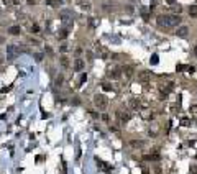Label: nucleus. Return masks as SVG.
<instances>
[{
	"instance_id": "1",
	"label": "nucleus",
	"mask_w": 197,
	"mask_h": 174,
	"mask_svg": "<svg viewBox=\"0 0 197 174\" xmlns=\"http://www.w3.org/2000/svg\"><path fill=\"white\" fill-rule=\"evenodd\" d=\"M158 25L163 28H177L181 25V16L179 15H159L158 16Z\"/></svg>"
},
{
	"instance_id": "2",
	"label": "nucleus",
	"mask_w": 197,
	"mask_h": 174,
	"mask_svg": "<svg viewBox=\"0 0 197 174\" xmlns=\"http://www.w3.org/2000/svg\"><path fill=\"white\" fill-rule=\"evenodd\" d=\"M94 105H95L99 110H105L108 107V100L104 94H97L95 97H94Z\"/></svg>"
},
{
	"instance_id": "3",
	"label": "nucleus",
	"mask_w": 197,
	"mask_h": 174,
	"mask_svg": "<svg viewBox=\"0 0 197 174\" xmlns=\"http://www.w3.org/2000/svg\"><path fill=\"white\" fill-rule=\"evenodd\" d=\"M16 53H18V48L15 45H7V58L8 59H15Z\"/></svg>"
},
{
	"instance_id": "4",
	"label": "nucleus",
	"mask_w": 197,
	"mask_h": 174,
	"mask_svg": "<svg viewBox=\"0 0 197 174\" xmlns=\"http://www.w3.org/2000/svg\"><path fill=\"white\" fill-rule=\"evenodd\" d=\"M187 33H189V28H187V26H184V25L177 26V30H176V35H177V36H181V38H186Z\"/></svg>"
},
{
	"instance_id": "5",
	"label": "nucleus",
	"mask_w": 197,
	"mask_h": 174,
	"mask_svg": "<svg viewBox=\"0 0 197 174\" xmlns=\"http://www.w3.org/2000/svg\"><path fill=\"white\" fill-rule=\"evenodd\" d=\"M128 105H130V108L131 110H138V108L141 107V103H140V100H138V99H130V100H128Z\"/></svg>"
},
{
	"instance_id": "6",
	"label": "nucleus",
	"mask_w": 197,
	"mask_h": 174,
	"mask_svg": "<svg viewBox=\"0 0 197 174\" xmlns=\"http://www.w3.org/2000/svg\"><path fill=\"white\" fill-rule=\"evenodd\" d=\"M138 79L143 81V82H148L150 79H151V72L150 71H141L140 74H138Z\"/></svg>"
},
{
	"instance_id": "7",
	"label": "nucleus",
	"mask_w": 197,
	"mask_h": 174,
	"mask_svg": "<svg viewBox=\"0 0 197 174\" xmlns=\"http://www.w3.org/2000/svg\"><path fill=\"white\" fill-rule=\"evenodd\" d=\"M84 69V61H82L81 58H77L76 61H74V71H82Z\"/></svg>"
},
{
	"instance_id": "8",
	"label": "nucleus",
	"mask_w": 197,
	"mask_h": 174,
	"mask_svg": "<svg viewBox=\"0 0 197 174\" xmlns=\"http://www.w3.org/2000/svg\"><path fill=\"white\" fill-rule=\"evenodd\" d=\"M117 115H118V120H120V123H125V122H128V120H130V113L118 112Z\"/></svg>"
},
{
	"instance_id": "9",
	"label": "nucleus",
	"mask_w": 197,
	"mask_h": 174,
	"mask_svg": "<svg viewBox=\"0 0 197 174\" xmlns=\"http://www.w3.org/2000/svg\"><path fill=\"white\" fill-rule=\"evenodd\" d=\"M121 74H123L125 77H131V76H133V69H131L130 66H126V67L121 69Z\"/></svg>"
},
{
	"instance_id": "10",
	"label": "nucleus",
	"mask_w": 197,
	"mask_h": 174,
	"mask_svg": "<svg viewBox=\"0 0 197 174\" xmlns=\"http://www.w3.org/2000/svg\"><path fill=\"white\" fill-rule=\"evenodd\" d=\"M20 31H21L20 26H10V28H8V33H10V35H20Z\"/></svg>"
},
{
	"instance_id": "11",
	"label": "nucleus",
	"mask_w": 197,
	"mask_h": 174,
	"mask_svg": "<svg viewBox=\"0 0 197 174\" xmlns=\"http://www.w3.org/2000/svg\"><path fill=\"white\" fill-rule=\"evenodd\" d=\"M120 74H121V72H120V71H117V69H115V71L108 72V77H112V79H118V77H120Z\"/></svg>"
},
{
	"instance_id": "12",
	"label": "nucleus",
	"mask_w": 197,
	"mask_h": 174,
	"mask_svg": "<svg viewBox=\"0 0 197 174\" xmlns=\"http://www.w3.org/2000/svg\"><path fill=\"white\" fill-rule=\"evenodd\" d=\"M46 3H48V5H51V7H59V0H46Z\"/></svg>"
},
{
	"instance_id": "13",
	"label": "nucleus",
	"mask_w": 197,
	"mask_h": 174,
	"mask_svg": "<svg viewBox=\"0 0 197 174\" xmlns=\"http://www.w3.org/2000/svg\"><path fill=\"white\" fill-rule=\"evenodd\" d=\"M31 33H40V25H38V23H33V25H31Z\"/></svg>"
},
{
	"instance_id": "14",
	"label": "nucleus",
	"mask_w": 197,
	"mask_h": 174,
	"mask_svg": "<svg viewBox=\"0 0 197 174\" xmlns=\"http://www.w3.org/2000/svg\"><path fill=\"white\" fill-rule=\"evenodd\" d=\"M3 2V5H7V7H13L15 5V0H2Z\"/></svg>"
},
{
	"instance_id": "15",
	"label": "nucleus",
	"mask_w": 197,
	"mask_h": 174,
	"mask_svg": "<svg viewBox=\"0 0 197 174\" xmlns=\"http://www.w3.org/2000/svg\"><path fill=\"white\" fill-rule=\"evenodd\" d=\"M66 36H67V28H64V30H61V33H59V38H61V40H64Z\"/></svg>"
},
{
	"instance_id": "16",
	"label": "nucleus",
	"mask_w": 197,
	"mask_h": 174,
	"mask_svg": "<svg viewBox=\"0 0 197 174\" xmlns=\"http://www.w3.org/2000/svg\"><path fill=\"white\" fill-rule=\"evenodd\" d=\"M81 7L84 10H91V3H87V2H81Z\"/></svg>"
},
{
	"instance_id": "17",
	"label": "nucleus",
	"mask_w": 197,
	"mask_h": 174,
	"mask_svg": "<svg viewBox=\"0 0 197 174\" xmlns=\"http://www.w3.org/2000/svg\"><path fill=\"white\" fill-rule=\"evenodd\" d=\"M61 64H62L64 67H67V66H69V61H67V58H64V56L61 58Z\"/></svg>"
},
{
	"instance_id": "18",
	"label": "nucleus",
	"mask_w": 197,
	"mask_h": 174,
	"mask_svg": "<svg viewBox=\"0 0 197 174\" xmlns=\"http://www.w3.org/2000/svg\"><path fill=\"white\" fill-rule=\"evenodd\" d=\"M189 13H191V16H196V15H197V7H191Z\"/></svg>"
},
{
	"instance_id": "19",
	"label": "nucleus",
	"mask_w": 197,
	"mask_h": 174,
	"mask_svg": "<svg viewBox=\"0 0 197 174\" xmlns=\"http://www.w3.org/2000/svg\"><path fill=\"white\" fill-rule=\"evenodd\" d=\"M102 89H104V90H112V86H108L107 82H104V84H102Z\"/></svg>"
},
{
	"instance_id": "20",
	"label": "nucleus",
	"mask_w": 197,
	"mask_h": 174,
	"mask_svg": "<svg viewBox=\"0 0 197 174\" xmlns=\"http://www.w3.org/2000/svg\"><path fill=\"white\" fill-rule=\"evenodd\" d=\"M158 61H159L158 56H156V54H153V56H151V64H158Z\"/></svg>"
},
{
	"instance_id": "21",
	"label": "nucleus",
	"mask_w": 197,
	"mask_h": 174,
	"mask_svg": "<svg viewBox=\"0 0 197 174\" xmlns=\"http://www.w3.org/2000/svg\"><path fill=\"white\" fill-rule=\"evenodd\" d=\"M131 146H143V141H131Z\"/></svg>"
},
{
	"instance_id": "22",
	"label": "nucleus",
	"mask_w": 197,
	"mask_h": 174,
	"mask_svg": "<svg viewBox=\"0 0 197 174\" xmlns=\"http://www.w3.org/2000/svg\"><path fill=\"white\" fill-rule=\"evenodd\" d=\"M61 82H62V76H58L56 77V86H61Z\"/></svg>"
},
{
	"instance_id": "23",
	"label": "nucleus",
	"mask_w": 197,
	"mask_h": 174,
	"mask_svg": "<svg viewBox=\"0 0 197 174\" xmlns=\"http://www.w3.org/2000/svg\"><path fill=\"white\" fill-rule=\"evenodd\" d=\"M97 164H99V166H100L102 169H105V171H107V169H108V166H105V164L102 163V161H97Z\"/></svg>"
},
{
	"instance_id": "24",
	"label": "nucleus",
	"mask_w": 197,
	"mask_h": 174,
	"mask_svg": "<svg viewBox=\"0 0 197 174\" xmlns=\"http://www.w3.org/2000/svg\"><path fill=\"white\" fill-rule=\"evenodd\" d=\"M86 81H87V74H82V76H81V79H79V82L82 84V82H86Z\"/></svg>"
},
{
	"instance_id": "25",
	"label": "nucleus",
	"mask_w": 197,
	"mask_h": 174,
	"mask_svg": "<svg viewBox=\"0 0 197 174\" xmlns=\"http://www.w3.org/2000/svg\"><path fill=\"white\" fill-rule=\"evenodd\" d=\"M35 58H36V61H41V59H43V54L38 53V54H35Z\"/></svg>"
},
{
	"instance_id": "26",
	"label": "nucleus",
	"mask_w": 197,
	"mask_h": 174,
	"mask_svg": "<svg viewBox=\"0 0 197 174\" xmlns=\"http://www.w3.org/2000/svg\"><path fill=\"white\" fill-rule=\"evenodd\" d=\"M191 113H197V105H192L191 107Z\"/></svg>"
},
{
	"instance_id": "27",
	"label": "nucleus",
	"mask_w": 197,
	"mask_h": 174,
	"mask_svg": "<svg viewBox=\"0 0 197 174\" xmlns=\"http://www.w3.org/2000/svg\"><path fill=\"white\" fill-rule=\"evenodd\" d=\"M67 49H69V48L66 46V45H62V46H61V51H62V53H66V51H67Z\"/></svg>"
},
{
	"instance_id": "28",
	"label": "nucleus",
	"mask_w": 197,
	"mask_h": 174,
	"mask_svg": "<svg viewBox=\"0 0 197 174\" xmlns=\"http://www.w3.org/2000/svg\"><path fill=\"white\" fill-rule=\"evenodd\" d=\"M28 3H30V5H33V3H35V0H28Z\"/></svg>"
},
{
	"instance_id": "29",
	"label": "nucleus",
	"mask_w": 197,
	"mask_h": 174,
	"mask_svg": "<svg viewBox=\"0 0 197 174\" xmlns=\"http://www.w3.org/2000/svg\"><path fill=\"white\" fill-rule=\"evenodd\" d=\"M194 53H196V56H197V46H196V48H194Z\"/></svg>"
},
{
	"instance_id": "30",
	"label": "nucleus",
	"mask_w": 197,
	"mask_h": 174,
	"mask_svg": "<svg viewBox=\"0 0 197 174\" xmlns=\"http://www.w3.org/2000/svg\"><path fill=\"white\" fill-rule=\"evenodd\" d=\"M0 62H2V58H0Z\"/></svg>"
}]
</instances>
